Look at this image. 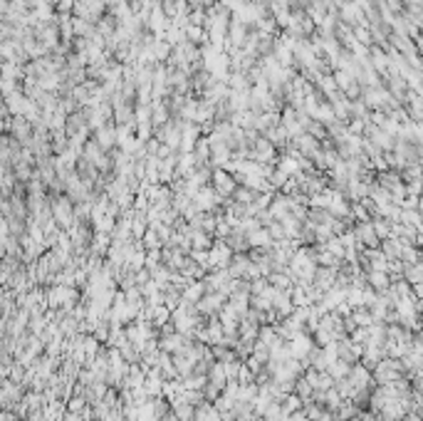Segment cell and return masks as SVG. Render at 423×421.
I'll return each instance as SVG.
<instances>
[{"mask_svg":"<svg viewBox=\"0 0 423 421\" xmlns=\"http://www.w3.org/2000/svg\"><path fill=\"white\" fill-rule=\"evenodd\" d=\"M243 40H245V25H243V22H235V25L230 27V42L240 47Z\"/></svg>","mask_w":423,"mask_h":421,"instance_id":"1","label":"cell"},{"mask_svg":"<svg viewBox=\"0 0 423 421\" xmlns=\"http://www.w3.org/2000/svg\"><path fill=\"white\" fill-rule=\"evenodd\" d=\"M203 30L201 27H188V40H201Z\"/></svg>","mask_w":423,"mask_h":421,"instance_id":"2","label":"cell"}]
</instances>
